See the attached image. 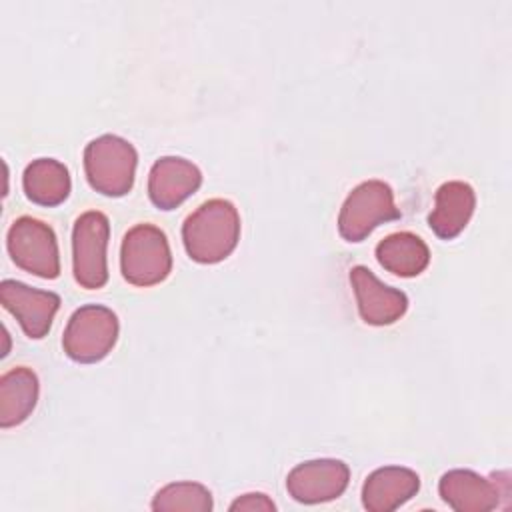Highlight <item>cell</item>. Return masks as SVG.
Returning <instances> with one entry per match:
<instances>
[{"mask_svg": "<svg viewBox=\"0 0 512 512\" xmlns=\"http://www.w3.org/2000/svg\"><path fill=\"white\" fill-rule=\"evenodd\" d=\"M240 240V214L230 200L212 198L202 202L182 224V242L188 256L198 264L226 260Z\"/></svg>", "mask_w": 512, "mask_h": 512, "instance_id": "cell-1", "label": "cell"}, {"mask_svg": "<svg viewBox=\"0 0 512 512\" xmlns=\"http://www.w3.org/2000/svg\"><path fill=\"white\" fill-rule=\"evenodd\" d=\"M136 164V148L116 134H102L84 148L88 184L110 198H120L132 190Z\"/></svg>", "mask_w": 512, "mask_h": 512, "instance_id": "cell-2", "label": "cell"}, {"mask_svg": "<svg viewBox=\"0 0 512 512\" xmlns=\"http://www.w3.org/2000/svg\"><path fill=\"white\" fill-rule=\"evenodd\" d=\"M120 270L132 286H154L168 278L172 252L166 234L154 224L132 226L120 246Z\"/></svg>", "mask_w": 512, "mask_h": 512, "instance_id": "cell-3", "label": "cell"}, {"mask_svg": "<svg viewBox=\"0 0 512 512\" xmlns=\"http://www.w3.org/2000/svg\"><path fill=\"white\" fill-rule=\"evenodd\" d=\"M118 316L100 304H86L72 312L62 336L66 356L80 364L104 360L118 340Z\"/></svg>", "mask_w": 512, "mask_h": 512, "instance_id": "cell-4", "label": "cell"}, {"mask_svg": "<svg viewBox=\"0 0 512 512\" xmlns=\"http://www.w3.org/2000/svg\"><path fill=\"white\" fill-rule=\"evenodd\" d=\"M398 218L392 188L382 180H366L346 196L338 214V232L346 242H362L376 226Z\"/></svg>", "mask_w": 512, "mask_h": 512, "instance_id": "cell-5", "label": "cell"}, {"mask_svg": "<svg viewBox=\"0 0 512 512\" xmlns=\"http://www.w3.org/2000/svg\"><path fill=\"white\" fill-rule=\"evenodd\" d=\"M6 248L12 262L46 280L60 274V250L54 230L32 216H20L12 222L6 234Z\"/></svg>", "mask_w": 512, "mask_h": 512, "instance_id": "cell-6", "label": "cell"}, {"mask_svg": "<svg viewBox=\"0 0 512 512\" xmlns=\"http://www.w3.org/2000/svg\"><path fill=\"white\" fill-rule=\"evenodd\" d=\"M110 222L106 214L88 210L80 214L72 228V272L86 290H98L108 282L106 248Z\"/></svg>", "mask_w": 512, "mask_h": 512, "instance_id": "cell-7", "label": "cell"}, {"mask_svg": "<svg viewBox=\"0 0 512 512\" xmlns=\"http://www.w3.org/2000/svg\"><path fill=\"white\" fill-rule=\"evenodd\" d=\"M350 468L336 458H314L296 464L286 476L288 494L300 504H322L344 494Z\"/></svg>", "mask_w": 512, "mask_h": 512, "instance_id": "cell-8", "label": "cell"}, {"mask_svg": "<svg viewBox=\"0 0 512 512\" xmlns=\"http://www.w3.org/2000/svg\"><path fill=\"white\" fill-rule=\"evenodd\" d=\"M0 302L10 314L16 316L24 334L34 340H40L48 334L60 308L58 294L32 288L18 280H2Z\"/></svg>", "mask_w": 512, "mask_h": 512, "instance_id": "cell-9", "label": "cell"}, {"mask_svg": "<svg viewBox=\"0 0 512 512\" xmlns=\"http://www.w3.org/2000/svg\"><path fill=\"white\" fill-rule=\"evenodd\" d=\"M350 284L354 288L360 318L370 326L394 324L408 310V296L378 280L366 266H354L350 270Z\"/></svg>", "mask_w": 512, "mask_h": 512, "instance_id": "cell-10", "label": "cell"}, {"mask_svg": "<svg viewBox=\"0 0 512 512\" xmlns=\"http://www.w3.org/2000/svg\"><path fill=\"white\" fill-rule=\"evenodd\" d=\"M200 184V168L180 156H162L148 172V196L160 210H174L190 198Z\"/></svg>", "mask_w": 512, "mask_h": 512, "instance_id": "cell-11", "label": "cell"}, {"mask_svg": "<svg viewBox=\"0 0 512 512\" xmlns=\"http://www.w3.org/2000/svg\"><path fill=\"white\" fill-rule=\"evenodd\" d=\"M420 476L404 466H382L370 472L362 484V506L368 512H392L416 496Z\"/></svg>", "mask_w": 512, "mask_h": 512, "instance_id": "cell-12", "label": "cell"}, {"mask_svg": "<svg viewBox=\"0 0 512 512\" xmlns=\"http://www.w3.org/2000/svg\"><path fill=\"white\" fill-rule=\"evenodd\" d=\"M438 494L456 512H488L500 502L496 482L466 468L444 472L438 482Z\"/></svg>", "mask_w": 512, "mask_h": 512, "instance_id": "cell-13", "label": "cell"}, {"mask_svg": "<svg viewBox=\"0 0 512 512\" xmlns=\"http://www.w3.org/2000/svg\"><path fill=\"white\" fill-rule=\"evenodd\" d=\"M476 208V194L468 182L450 180L438 186L434 208L428 214L430 230L442 238H456L470 222Z\"/></svg>", "mask_w": 512, "mask_h": 512, "instance_id": "cell-14", "label": "cell"}, {"mask_svg": "<svg viewBox=\"0 0 512 512\" xmlns=\"http://www.w3.org/2000/svg\"><path fill=\"white\" fill-rule=\"evenodd\" d=\"M38 376L28 366H16L0 378V426L12 428L22 424L38 402Z\"/></svg>", "mask_w": 512, "mask_h": 512, "instance_id": "cell-15", "label": "cell"}, {"mask_svg": "<svg viewBox=\"0 0 512 512\" xmlns=\"http://www.w3.org/2000/svg\"><path fill=\"white\" fill-rule=\"evenodd\" d=\"M22 188L30 202L52 208L68 198L72 188L70 172L56 158H38L24 168Z\"/></svg>", "mask_w": 512, "mask_h": 512, "instance_id": "cell-16", "label": "cell"}, {"mask_svg": "<svg viewBox=\"0 0 512 512\" xmlns=\"http://www.w3.org/2000/svg\"><path fill=\"white\" fill-rule=\"evenodd\" d=\"M378 264L400 278H414L430 264L426 242L412 232H394L376 244Z\"/></svg>", "mask_w": 512, "mask_h": 512, "instance_id": "cell-17", "label": "cell"}, {"mask_svg": "<svg viewBox=\"0 0 512 512\" xmlns=\"http://www.w3.org/2000/svg\"><path fill=\"white\" fill-rule=\"evenodd\" d=\"M150 508L154 512H210L214 502L210 490L198 482H172L154 494Z\"/></svg>", "mask_w": 512, "mask_h": 512, "instance_id": "cell-18", "label": "cell"}, {"mask_svg": "<svg viewBox=\"0 0 512 512\" xmlns=\"http://www.w3.org/2000/svg\"><path fill=\"white\" fill-rule=\"evenodd\" d=\"M274 512L276 504L262 492H248L230 504V512Z\"/></svg>", "mask_w": 512, "mask_h": 512, "instance_id": "cell-19", "label": "cell"}]
</instances>
